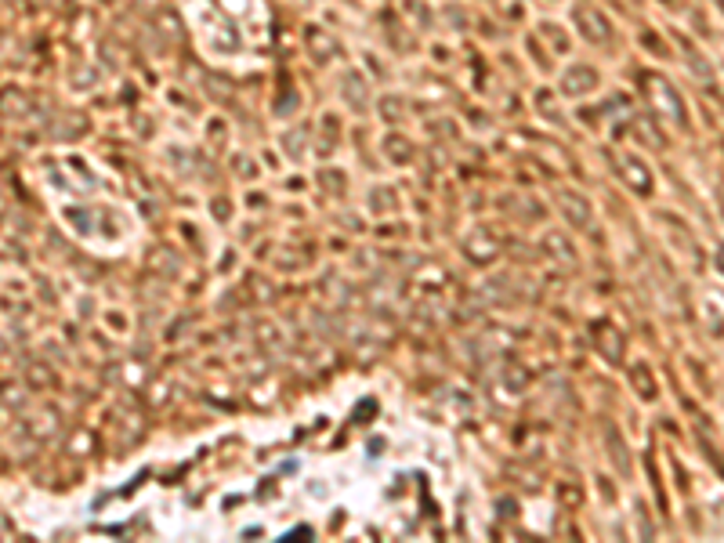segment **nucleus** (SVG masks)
Instances as JSON below:
<instances>
[{
  "label": "nucleus",
  "instance_id": "obj_1",
  "mask_svg": "<svg viewBox=\"0 0 724 543\" xmlns=\"http://www.w3.org/2000/svg\"><path fill=\"white\" fill-rule=\"evenodd\" d=\"M717 4H721V8H724V0H717Z\"/></svg>",
  "mask_w": 724,
  "mask_h": 543
}]
</instances>
